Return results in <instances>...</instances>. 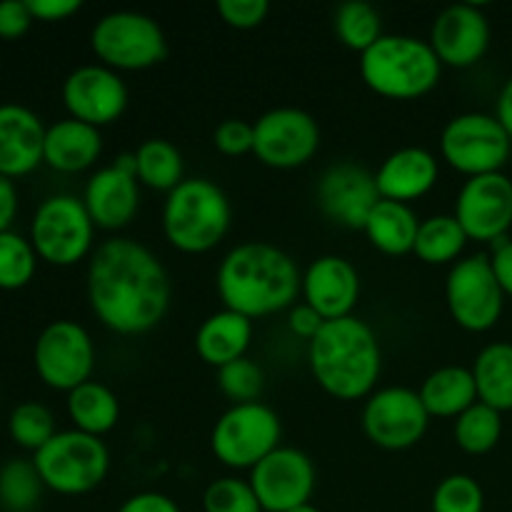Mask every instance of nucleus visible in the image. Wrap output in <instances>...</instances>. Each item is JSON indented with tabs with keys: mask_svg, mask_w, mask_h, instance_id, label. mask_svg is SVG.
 <instances>
[{
	"mask_svg": "<svg viewBox=\"0 0 512 512\" xmlns=\"http://www.w3.org/2000/svg\"><path fill=\"white\" fill-rule=\"evenodd\" d=\"M95 318L118 335H145L170 308V275L158 255L133 238H113L93 250L85 275Z\"/></svg>",
	"mask_w": 512,
	"mask_h": 512,
	"instance_id": "1",
	"label": "nucleus"
},
{
	"mask_svg": "<svg viewBox=\"0 0 512 512\" xmlns=\"http://www.w3.org/2000/svg\"><path fill=\"white\" fill-rule=\"evenodd\" d=\"M303 273L285 250L270 243H240L220 260L215 273L223 308L250 320L293 308Z\"/></svg>",
	"mask_w": 512,
	"mask_h": 512,
	"instance_id": "2",
	"label": "nucleus"
},
{
	"mask_svg": "<svg viewBox=\"0 0 512 512\" xmlns=\"http://www.w3.org/2000/svg\"><path fill=\"white\" fill-rule=\"evenodd\" d=\"M315 383L335 400H363L375 393L383 355L375 330L355 315L325 320L308 345Z\"/></svg>",
	"mask_w": 512,
	"mask_h": 512,
	"instance_id": "3",
	"label": "nucleus"
},
{
	"mask_svg": "<svg viewBox=\"0 0 512 512\" xmlns=\"http://www.w3.org/2000/svg\"><path fill=\"white\" fill-rule=\"evenodd\" d=\"M440 75L443 63L435 50L413 35H383L360 55V78L380 98H423L440 83Z\"/></svg>",
	"mask_w": 512,
	"mask_h": 512,
	"instance_id": "4",
	"label": "nucleus"
},
{
	"mask_svg": "<svg viewBox=\"0 0 512 512\" xmlns=\"http://www.w3.org/2000/svg\"><path fill=\"white\" fill-rule=\"evenodd\" d=\"M233 208L220 185L208 178H185L163 205V233L175 250L188 255L218 248L230 230Z\"/></svg>",
	"mask_w": 512,
	"mask_h": 512,
	"instance_id": "5",
	"label": "nucleus"
},
{
	"mask_svg": "<svg viewBox=\"0 0 512 512\" xmlns=\"http://www.w3.org/2000/svg\"><path fill=\"white\" fill-rule=\"evenodd\" d=\"M33 463L45 488L60 495L93 493L108 478L110 453L95 435L80 430H60L38 453Z\"/></svg>",
	"mask_w": 512,
	"mask_h": 512,
	"instance_id": "6",
	"label": "nucleus"
},
{
	"mask_svg": "<svg viewBox=\"0 0 512 512\" xmlns=\"http://www.w3.org/2000/svg\"><path fill=\"white\" fill-rule=\"evenodd\" d=\"M90 48L100 65L115 70H145L163 63L168 55V40L158 20L138 10H113L105 13L90 33Z\"/></svg>",
	"mask_w": 512,
	"mask_h": 512,
	"instance_id": "7",
	"label": "nucleus"
},
{
	"mask_svg": "<svg viewBox=\"0 0 512 512\" xmlns=\"http://www.w3.org/2000/svg\"><path fill=\"white\" fill-rule=\"evenodd\" d=\"M95 223L85 210L83 198L50 195L30 220V243L45 263L70 268L93 255Z\"/></svg>",
	"mask_w": 512,
	"mask_h": 512,
	"instance_id": "8",
	"label": "nucleus"
},
{
	"mask_svg": "<svg viewBox=\"0 0 512 512\" xmlns=\"http://www.w3.org/2000/svg\"><path fill=\"white\" fill-rule=\"evenodd\" d=\"M278 413L263 403H243L225 410L210 433V450L233 470H253L260 460L280 448Z\"/></svg>",
	"mask_w": 512,
	"mask_h": 512,
	"instance_id": "9",
	"label": "nucleus"
},
{
	"mask_svg": "<svg viewBox=\"0 0 512 512\" xmlns=\"http://www.w3.org/2000/svg\"><path fill=\"white\" fill-rule=\"evenodd\" d=\"M512 153V138L495 115L463 113L448 120L440 135L445 163L468 178L503 173Z\"/></svg>",
	"mask_w": 512,
	"mask_h": 512,
	"instance_id": "10",
	"label": "nucleus"
},
{
	"mask_svg": "<svg viewBox=\"0 0 512 512\" xmlns=\"http://www.w3.org/2000/svg\"><path fill=\"white\" fill-rule=\"evenodd\" d=\"M445 303L455 323L468 333H485L495 328L505 308L490 255H468L450 268L445 280Z\"/></svg>",
	"mask_w": 512,
	"mask_h": 512,
	"instance_id": "11",
	"label": "nucleus"
},
{
	"mask_svg": "<svg viewBox=\"0 0 512 512\" xmlns=\"http://www.w3.org/2000/svg\"><path fill=\"white\" fill-rule=\"evenodd\" d=\"M40 380L53 390H75L88 383L95 368V345L75 320H53L40 330L33 350Z\"/></svg>",
	"mask_w": 512,
	"mask_h": 512,
	"instance_id": "12",
	"label": "nucleus"
},
{
	"mask_svg": "<svg viewBox=\"0 0 512 512\" xmlns=\"http://www.w3.org/2000/svg\"><path fill=\"white\" fill-rule=\"evenodd\" d=\"M318 148V120L300 108H273L253 123V153L268 168H300L315 158Z\"/></svg>",
	"mask_w": 512,
	"mask_h": 512,
	"instance_id": "13",
	"label": "nucleus"
},
{
	"mask_svg": "<svg viewBox=\"0 0 512 512\" xmlns=\"http://www.w3.org/2000/svg\"><path fill=\"white\" fill-rule=\"evenodd\" d=\"M430 415L420 393L410 388L375 390L363 408V433L383 450H408L428 433Z\"/></svg>",
	"mask_w": 512,
	"mask_h": 512,
	"instance_id": "14",
	"label": "nucleus"
},
{
	"mask_svg": "<svg viewBox=\"0 0 512 512\" xmlns=\"http://www.w3.org/2000/svg\"><path fill=\"white\" fill-rule=\"evenodd\" d=\"M250 485L263 512H290L310 503L315 490V465L303 450L280 445L250 470Z\"/></svg>",
	"mask_w": 512,
	"mask_h": 512,
	"instance_id": "15",
	"label": "nucleus"
},
{
	"mask_svg": "<svg viewBox=\"0 0 512 512\" xmlns=\"http://www.w3.org/2000/svg\"><path fill=\"white\" fill-rule=\"evenodd\" d=\"M453 215L468 240L498 243L512 225V180L505 173L468 178L455 198Z\"/></svg>",
	"mask_w": 512,
	"mask_h": 512,
	"instance_id": "16",
	"label": "nucleus"
},
{
	"mask_svg": "<svg viewBox=\"0 0 512 512\" xmlns=\"http://www.w3.org/2000/svg\"><path fill=\"white\" fill-rule=\"evenodd\" d=\"M63 103L70 118L93 128L113 125L128 108V85L105 65H80L65 78Z\"/></svg>",
	"mask_w": 512,
	"mask_h": 512,
	"instance_id": "17",
	"label": "nucleus"
},
{
	"mask_svg": "<svg viewBox=\"0 0 512 512\" xmlns=\"http://www.w3.org/2000/svg\"><path fill=\"white\" fill-rule=\"evenodd\" d=\"M83 203L95 228L120 230L133 223L140 208L135 155L123 153L110 165L95 170L88 183H85Z\"/></svg>",
	"mask_w": 512,
	"mask_h": 512,
	"instance_id": "18",
	"label": "nucleus"
},
{
	"mask_svg": "<svg viewBox=\"0 0 512 512\" xmlns=\"http://www.w3.org/2000/svg\"><path fill=\"white\" fill-rule=\"evenodd\" d=\"M380 200L375 175L363 165L335 163L318 180L320 210L343 228L363 230Z\"/></svg>",
	"mask_w": 512,
	"mask_h": 512,
	"instance_id": "19",
	"label": "nucleus"
},
{
	"mask_svg": "<svg viewBox=\"0 0 512 512\" xmlns=\"http://www.w3.org/2000/svg\"><path fill=\"white\" fill-rule=\"evenodd\" d=\"M430 48L450 68H470L480 63L490 48V20L473 3L448 5L430 28Z\"/></svg>",
	"mask_w": 512,
	"mask_h": 512,
	"instance_id": "20",
	"label": "nucleus"
},
{
	"mask_svg": "<svg viewBox=\"0 0 512 512\" xmlns=\"http://www.w3.org/2000/svg\"><path fill=\"white\" fill-rule=\"evenodd\" d=\"M300 293L323 320L348 318L360 298L358 268L343 255H320L305 268Z\"/></svg>",
	"mask_w": 512,
	"mask_h": 512,
	"instance_id": "21",
	"label": "nucleus"
},
{
	"mask_svg": "<svg viewBox=\"0 0 512 512\" xmlns=\"http://www.w3.org/2000/svg\"><path fill=\"white\" fill-rule=\"evenodd\" d=\"M45 130L40 115L25 105H0V173L5 178L28 175L43 163Z\"/></svg>",
	"mask_w": 512,
	"mask_h": 512,
	"instance_id": "22",
	"label": "nucleus"
},
{
	"mask_svg": "<svg viewBox=\"0 0 512 512\" xmlns=\"http://www.w3.org/2000/svg\"><path fill=\"white\" fill-rule=\"evenodd\" d=\"M438 158L425 148H400L380 163L375 173V185L383 200L410 205L423 198L438 183Z\"/></svg>",
	"mask_w": 512,
	"mask_h": 512,
	"instance_id": "23",
	"label": "nucleus"
},
{
	"mask_svg": "<svg viewBox=\"0 0 512 512\" xmlns=\"http://www.w3.org/2000/svg\"><path fill=\"white\" fill-rule=\"evenodd\" d=\"M100 153H103V135L93 125L65 118L45 130L43 163L60 173H80L93 168Z\"/></svg>",
	"mask_w": 512,
	"mask_h": 512,
	"instance_id": "24",
	"label": "nucleus"
},
{
	"mask_svg": "<svg viewBox=\"0 0 512 512\" xmlns=\"http://www.w3.org/2000/svg\"><path fill=\"white\" fill-rule=\"evenodd\" d=\"M250 340H253V320L223 308L200 323L198 333H195V350L203 363L220 370L245 358Z\"/></svg>",
	"mask_w": 512,
	"mask_h": 512,
	"instance_id": "25",
	"label": "nucleus"
},
{
	"mask_svg": "<svg viewBox=\"0 0 512 512\" xmlns=\"http://www.w3.org/2000/svg\"><path fill=\"white\" fill-rule=\"evenodd\" d=\"M420 400L430 418H458L478 403L473 370L463 368V365L438 368L423 380Z\"/></svg>",
	"mask_w": 512,
	"mask_h": 512,
	"instance_id": "26",
	"label": "nucleus"
},
{
	"mask_svg": "<svg viewBox=\"0 0 512 512\" xmlns=\"http://www.w3.org/2000/svg\"><path fill=\"white\" fill-rule=\"evenodd\" d=\"M420 220L413 208L395 200H380L370 213L363 233L368 235L370 245L385 255H408L413 253L415 238H418Z\"/></svg>",
	"mask_w": 512,
	"mask_h": 512,
	"instance_id": "27",
	"label": "nucleus"
},
{
	"mask_svg": "<svg viewBox=\"0 0 512 512\" xmlns=\"http://www.w3.org/2000/svg\"><path fill=\"white\" fill-rule=\"evenodd\" d=\"M475 388L480 403L498 413L512 410V343H490L473 363Z\"/></svg>",
	"mask_w": 512,
	"mask_h": 512,
	"instance_id": "28",
	"label": "nucleus"
},
{
	"mask_svg": "<svg viewBox=\"0 0 512 512\" xmlns=\"http://www.w3.org/2000/svg\"><path fill=\"white\" fill-rule=\"evenodd\" d=\"M68 415L75 430L103 438L118 425L120 403L108 385L88 380L68 393Z\"/></svg>",
	"mask_w": 512,
	"mask_h": 512,
	"instance_id": "29",
	"label": "nucleus"
},
{
	"mask_svg": "<svg viewBox=\"0 0 512 512\" xmlns=\"http://www.w3.org/2000/svg\"><path fill=\"white\" fill-rule=\"evenodd\" d=\"M135 175L138 183L150 190H160V193H170L183 183V155L175 148L170 140L165 138H150L140 143L135 150Z\"/></svg>",
	"mask_w": 512,
	"mask_h": 512,
	"instance_id": "30",
	"label": "nucleus"
},
{
	"mask_svg": "<svg viewBox=\"0 0 512 512\" xmlns=\"http://www.w3.org/2000/svg\"><path fill=\"white\" fill-rule=\"evenodd\" d=\"M465 245H468V235L455 215H433V218L420 220L413 253L428 265H455Z\"/></svg>",
	"mask_w": 512,
	"mask_h": 512,
	"instance_id": "31",
	"label": "nucleus"
},
{
	"mask_svg": "<svg viewBox=\"0 0 512 512\" xmlns=\"http://www.w3.org/2000/svg\"><path fill=\"white\" fill-rule=\"evenodd\" d=\"M43 488L33 460L13 458L0 465V508L5 512H30L40 503Z\"/></svg>",
	"mask_w": 512,
	"mask_h": 512,
	"instance_id": "32",
	"label": "nucleus"
},
{
	"mask_svg": "<svg viewBox=\"0 0 512 512\" xmlns=\"http://www.w3.org/2000/svg\"><path fill=\"white\" fill-rule=\"evenodd\" d=\"M333 23L340 43L360 55L368 48H373L385 35L383 18H380L378 8L365 3V0H350V3L338 5Z\"/></svg>",
	"mask_w": 512,
	"mask_h": 512,
	"instance_id": "33",
	"label": "nucleus"
},
{
	"mask_svg": "<svg viewBox=\"0 0 512 512\" xmlns=\"http://www.w3.org/2000/svg\"><path fill=\"white\" fill-rule=\"evenodd\" d=\"M455 443L468 455H485L503 438V413L485 403H475L455 418Z\"/></svg>",
	"mask_w": 512,
	"mask_h": 512,
	"instance_id": "34",
	"label": "nucleus"
},
{
	"mask_svg": "<svg viewBox=\"0 0 512 512\" xmlns=\"http://www.w3.org/2000/svg\"><path fill=\"white\" fill-rule=\"evenodd\" d=\"M38 268V253L25 235L15 230L0 233V288L18 290L33 280Z\"/></svg>",
	"mask_w": 512,
	"mask_h": 512,
	"instance_id": "35",
	"label": "nucleus"
},
{
	"mask_svg": "<svg viewBox=\"0 0 512 512\" xmlns=\"http://www.w3.org/2000/svg\"><path fill=\"white\" fill-rule=\"evenodd\" d=\"M8 433L20 448L38 453L58 430H55L53 413L43 403L25 400V403L15 405L13 413H10Z\"/></svg>",
	"mask_w": 512,
	"mask_h": 512,
	"instance_id": "36",
	"label": "nucleus"
},
{
	"mask_svg": "<svg viewBox=\"0 0 512 512\" xmlns=\"http://www.w3.org/2000/svg\"><path fill=\"white\" fill-rule=\"evenodd\" d=\"M485 493L475 478L453 473L438 483L433 493V512H483Z\"/></svg>",
	"mask_w": 512,
	"mask_h": 512,
	"instance_id": "37",
	"label": "nucleus"
},
{
	"mask_svg": "<svg viewBox=\"0 0 512 512\" xmlns=\"http://www.w3.org/2000/svg\"><path fill=\"white\" fill-rule=\"evenodd\" d=\"M203 512H263L250 480L218 478L205 488Z\"/></svg>",
	"mask_w": 512,
	"mask_h": 512,
	"instance_id": "38",
	"label": "nucleus"
},
{
	"mask_svg": "<svg viewBox=\"0 0 512 512\" xmlns=\"http://www.w3.org/2000/svg\"><path fill=\"white\" fill-rule=\"evenodd\" d=\"M263 385V370L258 368V363H253L248 358H240L218 370L220 393L228 400H233V405L258 403V395L263 393Z\"/></svg>",
	"mask_w": 512,
	"mask_h": 512,
	"instance_id": "39",
	"label": "nucleus"
},
{
	"mask_svg": "<svg viewBox=\"0 0 512 512\" xmlns=\"http://www.w3.org/2000/svg\"><path fill=\"white\" fill-rule=\"evenodd\" d=\"M268 0H218V15L235 30H253L268 18Z\"/></svg>",
	"mask_w": 512,
	"mask_h": 512,
	"instance_id": "40",
	"label": "nucleus"
},
{
	"mask_svg": "<svg viewBox=\"0 0 512 512\" xmlns=\"http://www.w3.org/2000/svg\"><path fill=\"white\" fill-rule=\"evenodd\" d=\"M215 148L228 158H238V155L253 153V123L245 120H223L213 133Z\"/></svg>",
	"mask_w": 512,
	"mask_h": 512,
	"instance_id": "41",
	"label": "nucleus"
},
{
	"mask_svg": "<svg viewBox=\"0 0 512 512\" xmlns=\"http://www.w3.org/2000/svg\"><path fill=\"white\" fill-rule=\"evenodd\" d=\"M33 20L28 0H0V38H20V35L28 33Z\"/></svg>",
	"mask_w": 512,
	"mask_h": 512,
	"instance_id": "42",
	"label": "nucleus"
},
{
	"mask_svg": "<svg viewBox=\"0 0 512 512\" xmlns=\"http://www.w3.org/2000/svg\"><path fill=\"white\" fill-rule=\"evenodd\" d=\"M325 320L320 318L318 313H315L313 308H310L308 303H300V305H293L290 308V315H288V328L293 330L298 338L303 340H313L315 335L320 333V328H323Z\"/></svg>",
	"mask_w": 512,
	"mask_h": 512,
	"instance_id": "43",
	"label": "nucleus"
},
{
	"mask_svg": "<svg viewBox=\"0 0 512 512\" xmlns=\"http://www.w3.org/2000/svg\"><path fill=\"white\" fill-rule=\"evenodd\" d=\"M28 8L35 20L58 23V20H65L78 13L80 0H28Z\"/></svg>",
	"mask_w": 512,
	"mask_h": 512,
	"instance_id": "44",
	"label": "nucleus"
},
{
	"mask_svg": "<svg viewBox=\"0 0 512 512\" xmlns=\"http://www.w3.org/2000/svg\"><path fill=\"white\" fill-rule=\"evenodd\" d=\"M490 265H493L495 278H498L505 298H512V240L510 238H500L498 243H493Z\"/></svg>",
	"mask_w": 512,
	"mask_h": 512,
	"instance_id": "45",
	"label": "nucleus"
},
{
	"mask_svg": "<svg viewBox=\"0 0 512 512\" xmlns=\"http://www.w3.org/2000/svg\"><path fill=\"white\" fill-rule=\"evenodd\" d=\"M118 512H180V508L175 505V500L168 498V495L148 490V493H138L133 495V498L125 500L118 508Z\"/></svg>",
	"mask_w": 512,
	"mask_h": 512,
	"instance_id": "46",
	"label": "nucleus"
},
{
	"mask_svg": "<svg viewBox=\"0 0 512 512\" xmlns=\"http://www.w3.org/2000/svg\"><path fill=\"white\" fill-rule=\"evenodd\" d=\"M15 215H18V190H15L13 180L0 173V233L10 230Z\"/></svg>",
	"mask_w": 512,
	"mask_h": 512,
	"instance_id": "47",
	"label": "nucleus"
},
{
	"mask_svg": "<svg viewBox=\"0 0 512 512\" xmlns=\"http://www.w3.org/2000/svg\"><path fill=\"white\" fill-rule=\"evenodd\" d=\"M495 118L500 120V125L508 130V135L512 138V78L503 85V90H500L498 108H495Z\"/></svg>",
	"mask_w": 512,
	"mask_h": 512,
	"instance_id": "48",
	"label": "nucleus"
},
{
	"mask_svg": "<svg viewBox=\"0 0 512 512\" xmlns=\"http://www.w3.org/2000/svg\"><path fill=\"white\" fill-rule=\"evenodd\" d=\"M290 512H320V510L315 508V505L305 503V505H300V508H295V510H290Z\"/></svg>",
	"mask_w": 512,
	"mask_h": 512,
	"instance_id": "49",
	"label": "nucleus"
},
{
	"mask_svg": "<svg viewBox=\"0 0 512 512\" xmlns=\"http://www.w3.org/2000/svg\"><path fill=\"white\" fill-rule=\"evenodd\" d=\"M510 53H512V48H510Z\"/></svg>",
	"mask_w": 512,
	"mask_h": 512,
	"instance_id": "50",
	"label": "nucleus"
}]
</instances>
